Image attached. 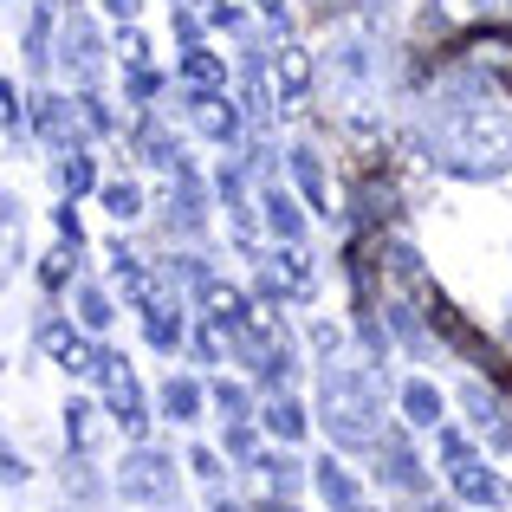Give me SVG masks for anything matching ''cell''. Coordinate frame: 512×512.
<instances>
[{
	"mask_svg": "<svg viewBox=\"0 0 512 512\" xmlns=\"http://www.w3.org/2000/svg\"><path fill=\"white\" fill-rule=\"evenodd\" d=\"M448 163L461 175H500L512 163V124L500 111H461L448 130Z\"/></svg>",
	"mask_w": 512,
	"mask_h": 512,
	"instance_id": "obj_1",
	"label": "cell"
},
{
	"mask_svg": "<svg viewBox=\"0 0 512 512\" xmlns=\"http://www.w3.org/2000/svg\"><path fill=\"white\" fill-rule=\"evenodd\" d=\"M325 428L344 441V448H376L370 389H357L350 376H325Z\"/></svg>",
	"mask_w": 512,
	"mask_h": 512,
	"instance_id": "obj_2",
	"label": "cell"
},
{
	"mask_svg": "<svg viewBox=\"0 0 512 512\" xmlns=\"http://www.w3.org/2000/svg\"><path fill=\"white\" fill-rule=\"evenodd\" d=\"M169 487H175V467L163 454H130L124 461V493L130 500H169Z\"/></svg>",
	"mask_w": 512,
	"mask_h": 512,
	"instance_id": "obj_3",
	"label": "cell"
},
{
	"mask_svg": "<svg viewBox=\"0 0 512 512\" xmlns=\"http://www.w3.org/2000/svg\"><path fill=\"white\" fill-rule=\"evenodd\" d=\"M39 344H46V357H59L65 370H104V357H98V350H91L85 338H72L65 325H46V331H39Z\"/></svg>",
	"mask_w": 512,
	"mask_h": 512,
	"instance_id": "obj_4",
	"label": "cell"
},
{
	"mask_svg": "<svg viewBox=\"0 0 512 512\" xmlns=\"http://www.w3.org/2000/svg\"><path fill=\"white\" fill-rule=\"evenodd\" d=\"M104 389H111V409L124 415V428L137 435V428H143V402H137V383H130V363L104 357Z\"/></svg>",
	"mask_w": 512,
	"mask_h": 512,
	"instance_id": "obj_5",
	"label": "cell"
},
{
	"mask_svg": "<svg viewBox=\"0 0 512 512\" xmlns=\"http://www.w3.org/2000/svg\"><path fill=\"white\" fill-rule=\"evenodd\" d=\"M454 493H461V500H474V506H493V500H500V480H493L487 467L467 454V461H454Z\"/></svg>",
	"mask_w": 512,
	"mask_h": 512,
	"instance_id": "obj_6",
	"label": "cell"
},
{
	"mask_svg": "<svg viewBox=\"0 0 512 512\" xmlns=\"http://www.w3.org/2000/svg\"><path fill=\"white\" fill-rule=\"evenodd\" d=\"M467 59L493 78H512V33H480L474 46H467Z\"/></svg>",
	"mask_w": 512,
	"mask_h": 512,
	"instance_id": "obj_7",
	"label": "cell"
},
{
	"mask_svg": "<svg viewBox=\"0 0 512 512\" xmlns=\"http://www.w3.org/2000/svg\"><path fill=\"white\" fill-rule=\"evenodd\" d=\"M273 85L286 91V98H305V85H312V59H305L299 46H286V52L273 59Z\"/></svg>",
	"mask_w": 512,
	"mask_h": 512,
	"instance_id": "obj_8",
	"label": "cell"
},
{
	"mask_svg": "<svg viewBox=\"0 0 512 512\" xmlns=\"http://www.w3.org/2000/svg\"><path fill=\"white\" fill-rule=\"evenodd\" d=\"M435 325L448 331V338L461 344V350H467V357H474V363H487V370H500V363H493V350H487V338H480V331H467V325H461V318H454V312H448V305H441V299H435Z\"/></svg>",
	"mask_w": 512,
	"mask_h": 512,
	"instance_id": "obj_9",
	"label": "cell"
},
{
	"mask_svg": "<svg viewBox=\"0 0 512 512\" xmlns=\"http://www.w3.org/2000/svg\"><path fill=\"white\" fill-rule=\"evenodd\" d=\"M195 124H201V137L227 143V137L240 130V117H234V104H221V98H201V104H195Z\"/></svg>",
	"mask_w": 512,
	"mask_h": 512,
	"instance_id": "obj_10",
	"label": "cell"
},
{
	"mask_svg": "<svg viewBox=\"0 0 512 512\" xmlns=\"http://www.w3.org/2000/svg\"><path fill=\"white\" fill-rule=\"evenodd\" d=\"M39 137H46V143H59V150L78 137V117H72V104H65V98L39 104Z\"/></svg>",
	"mask_w": 512,
	"mask_h": 512,
	"instance_id": "obj_11",
	"label": "cell"
},
{
	"mask_svg": "<svg viewBox=\"0 0 512 512\" xmlns=\"http://www.w3.org/2000/svg\"><path fill=\"white\" fill-rule=\"evenodd\" d=\"M318 493H325V500L338 506V512H357V480H350L338 461H325V467H318Z\"/></svg>",
	"mask_w": 512,
	"mask_h": 512,
	"instance_id": "obj_12",
	"label": "cell"
},
{
	"mask_svg": "<svg viewBox=\"0 0 512 512\" xmlns=\"http://www.w3.org/2000/svg\"><path fill=\"white\" fill-rule=\"evenodd\" d=\"M402 409H409L415 428H435V422H441V396H435L428 383H409V389H402Z\"/></svg>",
	"mask_w": 512,
	"mask_h": 512,
	"instance_id": "obj_13",
	"label": "cell"
},
{
	"mask_svg": "<svg viewBox=\"0 0 512 512\" xmlns=\"http://www.w3.org/2000/svg\"><path fill=\"white\" fill-rule=\"evenodd\" d=\"M383 454H389V480H396V487H422V467L402 448V435H383Z\"/></svg>",
	"mask_w": 512,
	"mask_h": 512,
	"instance_id": "obj_14",
	"label": "cell"
},
{
	"mask_svg": "<svg viewBox=\"0 0 512 512\" xmlns=\"http://www.w3.org/2000/svg\"><path fill=\"white\" fill-rule=\"evenodd\" d=\"M266 428H273V435H305V415H299V402H286V396H279L273 402V409H266Z\"/></svg>",
	"mask_w": 512,
	"mask_h": 512,
	"instance_id": "obj_15",
	"label": "cell"
},
{
	"mask_svg": "<svg viewBox=\"0 0 512 512\" xmlns=\"http://www.w3.org/2000/svg\"><path fill=\"white\" fill-rule=\"evenodd\" d=\"M266 221L279 227V240H292V234H299V208H292V201L279 195V188H273V195H266Z\"/></svg>",
	"mask_w": 512,
	"mask_h": 512,
	"instance_id": "obj_16",
	"label": "cell"
},
{
	"mask_svg": "<svg viewBox=\"0 0 512 512\" xmlns=\"http://www.w3.org/2000/svg\"><path fill=\"white\" fill-rule=\"evenodd\" d=\"M195 402H201L195 383H169V389H163V409L175 415V422H188V415H195Z\"/></svg>",
	"mask_w": 512,
	"mask_h": 512,
	"instance_id": "obj_17",
	"label": "cell"
},
{
	"mask_svg": "<svg viewBox=\"0 0 512 512\" xmlns=\"http://www.w3.org/2000/svg\"><path fill=\"white\" fill-rule=\"evenodd\" d=\"M292 169H299V188H305V195H312V201H325V175H318V163H312V156H292Z\"/></svg>",
	"mask_w": 512,
	"mask_h": 512,
	"instance_id": "obj_18",
	"label": "cell"
},
{
	"mask_svg": "<svg viewBox=\"0 0 512 512\" xmlns=\"http://www.w3.org/2000/svg\"><path fill=\"white\" fill-rule=\"evenodd\" d=\"M487 7V0H435V20H448V26H461V20H474V13Z\"/></svg>",
	"mask_w": 512,
	"mask_h": 512,
	"instance_id": "obj_19",
	"label": "cell"
},
{
	"mask_svg": "<svg viewBox=\"0 0 512 512\" xmlns=\"http://www.w3.org/2000/svg\"><path fill=\"white\" fill-rule=\"evenodd\" d=\"M78 312H85V325H111V305H104V292H78Z\"/></svg>",
	"mask_w": 512,
	"mask_h": 512,
	"instance_id": "obj_20",
	"label": "cell"
},
{
	"mask_svg": "<svg viewBox=\"0 0 512 512\" xmlns=\"http://www.w3.org/2000/svg\"><path fill=\"white\" fill-rule=\"evenodd\" d=\"M260 474H266V480H273V487H279V493H292V487H299V467H292V461H266V467H260Z\"/></svg>",
	"mask_w": 512,
	"mask_h": 512,
	"instance_id": "obj_21",
	"label": "cell"
},
{
	"mask_svg": "<svg viewBox=\"0 0 512 512\" xmlns=\"http://www.w3.org/2000/svg\"><path fill=\"white\" fill-rule=\"evenodd\" d=\"M188 78H195V85H214V78H221V65H214L208 52H188Z\"/></svg>",
	"mask_w": 512,
	"mask_h": 512,
	"instance_id": "obj_22",
	"label": "cell"
},
{
	"mask_svg": "<svg viewBox=\"0 0 512 512\" xmlns=\"http://www.w3.org/2000/svg\"><path fill=\"white\" fill-rule=\"evenodd\" d=\"M104 201H111V214H124V221H130V214H137V188H111V195H104Z\"/></svg>",
	"mask_w": 512,
	"mask_h": 512,
	"instance_id": "obj_23",
	"label": "cell"
},
{
	"mask_svg": "<svg viewBox=\"0 0 512 512\" xmlns=\"http://www.w3.org/2000/svg\"><path fill=\"white\" fill-rule=\"evenodd\" d=\"M65 188H72V195H78V188H91V163H85V156L65 163Z\"/></svg>",
	"mask_w": 512,
	"mask_h": 512,
	"instance_id": "obj_24",
	"label": "cell"
},
{
	"mask_svg": "<svg viewBox=\"0 0 512 512\" xmlns=\"http://www.w3.org/2000/svg\"><path fill=\"white\" fill-rule=\"evenodd\" d=\"M214 396H221V409H227V415H247V396H240L234 383H221V389H214Z\"/></svg>",
	"mask_w": 512,
	"mask_h": 512,
	"instance_id": "obj_25",
	"label": "cell"
},
{
	"mask_svg": "<svg viewBox=\"0 0 512 512\" xmlns=\"http://www.w3.org/2000/svg\"><path fill=\"white\" fill-rule=\"evenodd\" d=\"M65 435H72V448H85V441H91V415L72 409V428H65Z\"/></svg>",
	"mask_w": 512,
	"mask_h": 512,
	"instance_id": "obj_26",
	"label": "cell"
},
{
	"mask_svg": "<svg viewBox=\"0 0 512 512\" xmlns=\"http://www.w3.org/2000/svg\"><path fill=\"white\" fill-rule=\"evenodd\" d=\"M65 266H72V253H52V260H46V279H52V286H65Z\"/></svg>",
	"mask_w": 512,
	"mask_h": 512,
	"instance_id": "obj_27",
	"label": "cell"
},
{
	"mask_svg": "<svg viewBox=\"0 0 512 512\" xmlns=\"http://www.w3.org/2000/svg\"><path fill=\"white\" fill-rule=\"evenodd\" d=\"M266 7H273V13H279V0H266Z\"/></svg>",
	"mask_w": 512,
	"mask_h": 512,
	"instance_id": "obj_28",
	"label": "cell"
}]
</instances>
